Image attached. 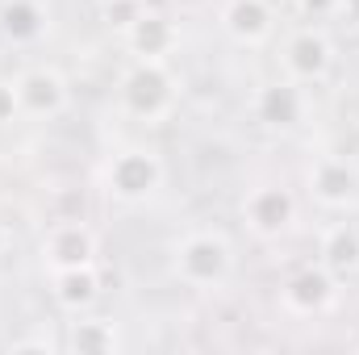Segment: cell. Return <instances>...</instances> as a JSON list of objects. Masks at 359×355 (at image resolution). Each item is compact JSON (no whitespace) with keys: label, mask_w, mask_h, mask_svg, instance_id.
<instances>
[{"label":"cell","mask_w":359,"mask_h":355,"mask_svg":"<svg viewBox=\"0 0 359 355\" xmlns=\"http://www.w3.org/2000/svg\"><path fill=\"white\" fill-rule=\"evenodd\" d=\"M305 188L326 213H351L359 205V168L347 155H318L305 172Z\"/></svg>","instance_id":"obj_6"},{"label":"cell","mask_w":359,"mask_h":355,"mask_svg":"<svg viewBox=\"0 0 359 355\" xmlns=\"http://www.w3.org/2000/svg\"><path fill=\"white\" fill-rule=\"evenodd\" d=\"M67 347H72V351L109 355V351L121 347V335H117L113 322H104V318H84V314H80V322H72V330H67Z\"/></svg>","instance_id":"obj_16"},{"label":"cell","mask_w":359,"mask_h":355,"mask_svg":"<svg viewBox=\"0 0 359 355\" xmlns=\"http://www.w3.org/2000/svg\"><path fill=\"white\" fill-rule=\"evenodd\" d=\"M163 180H168V168L151 147H121L100 168V184L117 205H147L163 188Z\"/></svg>","instance_id":"obj_3"},{"label":"cell","mask_w":359,"mask_h":355,"mask_svg":"<svg viewBox=\"0 0 359 355\" xmlns=\"http://www.w3.org/2000/svg\"><path fill=\"white\" fill-rule=\"evenodd\" d=\"M142 8H147V0H100V17L121 34L142 17Z\"/></svg>","instance_id":"obj_17"},{"label":"cell","mask_w":359,"mask_h":355,"mask_svg":"<svg viewBox=\"0 0 359 355\" xmlns=\"http://www.w3.org/2000/svg\"><path fill=\"white\" fill-rule=\"evenodd\" d=\"M280 67L292 84L309 88V84H322L330 72H334V42L322 25H297L292 34H284V46H280Z\"/></svg>","instance_id":"obj_4"},{"label":"cell","mask_w":359,"mask_h":355,"mask_svg":"<svg viewBox=\"0 0 359 355\" xmlns=\"http://www.w3.org/2000/svg\"><path fill=\"white\" fill-rule=\"evenodd\" d=\"M42 264L50 267V272L96 264V234L84 222H55L42 234Z\"/></svg>","instance_id":"obj_10"},{"label":"cell","mask_w":359,"mask_h":355,"mask_svg":"<svg viewBox=\"0 0 359 355\" xmlns=\"http://www.w3.org/2000/svg\"><path fill=\"white\" fill-rule=\"evenodd\" d=\"M172 276L192 293H217L234 276V247L222 230L196 226L172 247Z\"/></svg>","instance_id":"obj_2"},{"label":"cell","mask_w":359,"mask_h":355,"mask_svg":"<svg viewBox=\"0 0 359 355\" xmlns=\"http://www.w3.org/2000/svg\"><path fill=\"white\" fill-rule=\"evenodd\" d=\"M50 34V8L42 0H0V38L17 51L38 46Z\"/></svg>","instance_id":"obj_12"},{"label":"cell","mask_w":359,"mask_h":355,"mask_svg":"<svg viewBox=\"0 0 359 355\" xmlns=\"http://www.w3.org/2000/svg\"><path fill=\"white\" fill-rule=\"evenodd\" d=\"M339 17L351 21V25H359V0H339Z\"/></svg>","instance_id":"obj_20"},{"label":"cell","mask_w":359,"mask_h":355,"mask_svg":"<svg viewBox=\"0 0 359 355\" xmlns=\"http://www.w3.org/2000/svg\"><path fill=\"white\" fill-rule=\"evenodd\" d=\"M297 8H301V17L305 21H326V17H339V0H292Z\"/></svg>","instance_id":"obj_18"},{"label":"cell","mask_w":359,"mask_h":355,"mask_svg":"<svg viewBox=\"0 0 359 355\" xmlns=\"http://www.w3.org/2000/svg\"><path fill=\"white\" fill-rule=\"evenodd\" d=\"M334 301H339V276H330L322 264L301 267V272L288 276L284 288H280V305H284L292 318H318V314H326Z\"/></svg>","instance_id":"obj_8"},{"label":"cell","mask_w":359,"mask_h":355,"mask_svg":"<svg viewBox=\"0 0 359 355\" xmlns=\"http://www.w3.org/2000/svg\"><path fill=\"white\" fill-rule=\"evenodd\" d=\"M180 105V80L168 59H130L117 80V109L142 126L172 121Z\"/></svg>","instance_id":"obj_1"},{"label":"cell","mask_w":359,"mask_h":355,"mask_svg":"<svg viewBox=\"0 0 359 355\" xmlns=\"http://www.w3.org/2000/svg\"><path fill=\"white\" fill-rule=\"evenodd\" d=\"M251 113H255L259 126L288 134V130H297V126L305 121L309 96H305L301 84H292L288 76H284V80H268V84H259L255 96H251Z\"/></svg>","instance_id":"obj_7"},{"label":"cell","mask_w":359,"mask_h":355,"mask_svg":"<svg viewBox=\"0 0 359 355\" xmlns=\"http://www.w3.org/2000/svg\"><path fill=\"white\" fill-rule=\"evenodd\" d=\"M222 34L234 46H264L276 34L271 0H226L222 4Z\"/></svg>","instance_id":"obj_11"},{"label":"cell","mask_w":359,"mask_h":355,"mask_svg":"<svg viewBox=\"0 0 359 355\" xmlns=\"http://www.w3.org/2000/svg\"><path fill=\"white\" fill-rule=\"evenodd\" d=\"M13 84H17V100H21V117H59L72 100L67 80L55 67H25Z\"/></svg>","instance_id":"obj_9"},{"label":"cell","mask_w":359,"mask_h":355,"mask_svg":"<svg viewBox=\"0 0 359 355\" xmlns=\"http://www.w3.org/2000/svg\"><path fill=\"white\" fill-rule=\"evenodd\" d=\"M4 247H8V230H4V222H0V255H4Z\"/></svg>","instance_id":"obj_21"},{"label":"cell","mask_w":359,"mask_h":355,"mask_svg":"<svg viewBox=\"0 0 359 355\" xmlns=\"http://www.w3.org/2000/svg\"><path fill=\"white\" fill-rule=\"evenodd\" d=\"M130 55L134 59H172L180 46V25L168 13H155V8H142V17L121 34Z\"/></svg>","instance_id":"obj_13"},{"label":"cell","mask_w":359,"mask_h":355,"mask_svg":"<svg viewBox=\"0 0 359 355\" xmlns=\"http://www.w3.org/2000/svg\"><path fill=\"white\" fill-rule=\"evenodd\" d=\"M238 213H243V222H247V230L255 239L271 243V239L292 234V226H297V196L284 184H255V188H247Z\"/></svg>","instance_id":"obj_5"},{"label":"cell","mask_w":359,"mask_h":355,"mask_svg":"<svg viewBox=\"0 0 359 355\" xmlns=\"http://www.w3.org/2000/svg\"><path fill=\"white\" fill-rule=\"evenodd\" d=\"M21 117V100H17V84L13 80H0V126L17 121Z\"/></svg>","instance_id":"obj_19"},{"label":"cell","mask_w":359,"mask_h":355,"mask_svg":"<svg viewBox=\"0 0 359 355\" xmlns=\"http://www.w3.org/2000/svg\"><path fill=\"white\" fill-rule=\"evenodd\" d=\"M318 264L326 267L330 276H339V280L359 276V226L355 222H334V226L322 230Z\"/></svg>","instance_id":"obj_14"},{"label":"cell","mask_w":359,"mask_h":355,"mask_svg":"<svg viewBox=\"0 0 359 355\" xmlns=\"http://www.w3.org/2000/svg\"><path fill=\"white\" fill-rule=\"evenodd\" d=\"M50 293L59 301V309L67 314H88L92 301L100 297V280H96V267H67V272H50Z\"/></svg>","instance_id":"obj_15"}]
</instances>
